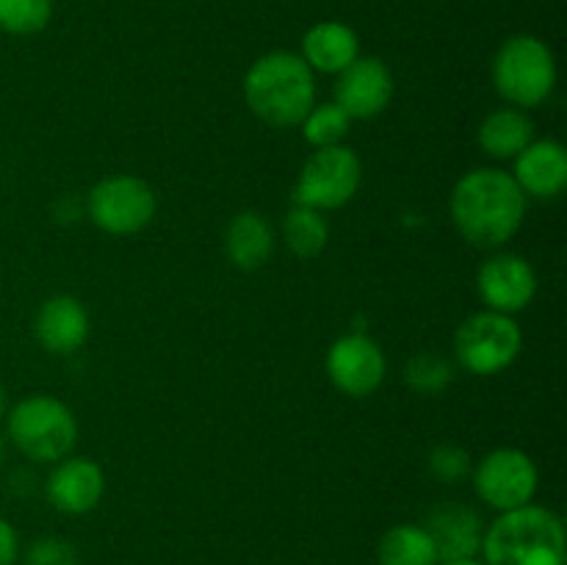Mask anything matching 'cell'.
Here are the masks:
<instances>
[{"mask_svg": "<svg viewBox=\"0 0 567 565\" xmlns=\"http://www.w3.org/2000/svg\"><path fill=\"white\" fill-rule=\"evenodd\" d=\"M249 111L271 127H297L316 105V78L291 50H271L244 78Z\"/></svg>", "mask_w": 567, "mask_h": 565, "instance_id": "cell-2", "label": "cell"}, {"mask_svg": "<svg viewBox=\"0 0 567 565\" xmlns=\"http://www.w3.org/2000/svg\"><path fill=\"white\" fill-rule=\"evenodd\" d=\"M535 142V125L524 109H498L480 125V144L491 158L509 161Z\"/></svg>", "mask_w": 567, "mask_h": 565, "instance_id": "cell-19", "label": "cell"}, {"mask_svg": "<svg viewBox=\"0 0 567 565\" xmlns=\"http://www.w3.org/2000/svg\"><path fill=\"white\" fill-rule=\"evenodd\" d=\"M385 352L374 338L363 332L338 338L327 352V377L338 391L352 399L371 397L385 380Z\"/></svg>", "mask_w": 567, "mask_h": 565, "instance_id": "cell-10", "label": "cell"}, {"mask_svg": "<svg viewBox=\"0 0 567 565\" xmlns=\"http://www.w3.org/2000/svg\"><path fill=\"white\" fill-rule=\"evenodd\" d=\"M485 565H565V526L540 504L507 510L482 535Z\"/></svg>", "mask_w": 567, "mask_h": 565, "instance_id": "cell-3", "label": "cell"}, {"mask_svg": "<svg viewBox=\"0 0 567 565\" xmlns=\"http://www.w3.org/2000/svg\"><path fill=\"white\" fill-rule=\"evenodd\" d=\"M81 557H78L75 546L61 537H39L28 546L25 552V565H78Z\"/></svg>", "mask_w": 567, "mask_h": 565, "instance_id": "cell-26", "label": "cell"}, {"mask_svg": "<svg viewBox=\"0 0 567 565\" xmlns=\"http://www.w3.org/2000/svg\"><path fill=\"white\" fill-rule=\"evenodd\" d=\"M424 530L430 532L435 543L437 563H452V559H471L482 552V535L485 526L476 510L465 504L446 502L426 515Z\"/></svg>", "mask_w": 567, "mask_h": 565, "instance_id": "cell-14", "label": "cell"}, {"mask_svg": "<svg viewBox=\"0 0 567 565\" xmlns=\"http://www.w3.org/2000/svg\"><path fill=\"white\" fill-rule=\"evenodd\" d=\"M37 341L53 355H72L89 338V314L75 297H50L33 321Z\"/></svg>", "mask_w": 567, "mask_h": 565, "instance_id": "cell-16", "label": "cell"}, {"mask_svg": "<svg viewBox=\"0 0 567 565\" xmlns=\"http://www.w3.org/2000/svg\"><path fill=\"white\" fill-rule=\"evenodd\" d=\"M430 474L446 485H457L471 474V454L465 449L452 446V443H443V446L432 449Z\"/></svg>", "mask_w": 567, "mask_h": 565, "instance_id": "cell-25", "label": "cell"}, {"mask_svg": "<svg viewBox=\"0 0 567 565\" xmlns=\"http://www.w3.org/2000/svg\"><path fill=\"white\" fill-rule=\"evenodd\" d=\"M404 380L413 391L432 397V393H441L452 386L454 380V366L449 363L441 355H415L408 360V369H404Z\"/></svg>", "mask_w": 567, "mask_h": 565, "instance_id": "cell-24", "label": "cell"}, {"mask_svg": "<svg viewBox=\"0 0 567 565\" xmlns=\"http://www.w3.org/2000/svg\"><path fill=\"white\" fill-rule=\"evenodd\" d=\"M105 493V474L94 460L64 458L48 476V502L59 513L86 515Z\"/></svg>", "mask_w": 567, "mask_h": 565, "instance_id": "cell-13", "label": "cell"}, {"mask_svg": "<svg viewBox=\"0 0 567 565\" xmlns=\"http://www.w3.org/2000/svg\"><path fill=\"white\" fill-rule=\"evenodd\" d=\"M476 288H480V297L487 310L513 316L535 299L537 275L526 258L502 253L482 264L480 275H476Z\"/></svg>", "mask_w": 567, "mask_h": 565, "instance_id": "cell-12", "label": "cell"}, {"mask_svg": "<svg viewBox=\"0 0 567 565\" xmlns=\"http://www.w3.org/2000/svg\"><path fill=\"white\" fill-rule=\"evenodd\" d=\"M380 565H437L435 543L424 526L399 524L380 541Z\"/></svg>", "mask_w": 567, "mask_h": 565, "instance_id": "cell-20", "label": "cell"}, {"mask_svg": "<svg viewBox=\"0 0 567 565\" xmlns=\"http://www.w3.org/2000/svg\"><path fill=\"white\" fill-rule=\"evenodd\" d=\"M305 64L313 72H324V75H338L347 70L354 59L360 55V39L352 25L338 20L316 22L302 39Z\"/></svg>", "mask_w": 567, "mask_h": 565, "instance_id": "cell-17", "label": "cell"}, {"mask_svg": "<svg viewBox=\"0 0 567 565\" xmlns=\"http://www.w3.org/2000/svg\"><path fill=\"white\" fill-rule=\"evenodd\" d=\"M474 487L487 507L507 510L532 504L537 493V465L520 449H493L474 469Z\"/></svg>", "mask_w": 567, "mask_h": 565, "instance_id": "cell-9", "label": "cell"}, {"mask_svg": "<svg viewBox=\"0 0 567 565\" xmlns=\"http://www.w3.org/2000/svg\"><path fill=\"white\" fill-rule=\"evenodd\" d=\"M6 435L28 460L59 463L75 449L78 421L61 399L37 393L6 410Z\"/></svg>", "mask_w": 567, "mask_h": 565, "instance_id": "cell-4", "label": "cell"}, {"mask_svg": "<svg viewBox=\"0 0 567 565\" xmlns=\"http://www.w3.org/2000/svg\"><path fill=\"white\" fill-rule=\"evenodd\" d=\"M20 557V537L6 518H0V565H14Z\"/></svg>", "mask_w": 567, "mask_h": 565, "instance_id": "cell-27", "label": "cell"}, {"mask_svg": "<svg viewBox=\"0 0 567 565\" xmlns=\"http://www.w3.org/2000/svg\"><path fill=\"white\" fill-rule=\"evenodd\" d=\"M225 253L238 269H260L275 253V227L258 210H244L233 216L225 230Z\"/></svg>", "mask_w": 567, "mask_h": 565, "instance_id": "cell-18", "label": "cell"}, {"mask_svg": "<svg viewBox=\"0 0 567 565\" xmlns=\"http://www.w3.org/2000/svg\"><path fill=\"white\" fill-rule=\"evenodd\" d=\"M299 125H302L305 142H308L310 147L321 150V147H336V144H341L343 138H347L352 120L343 114L341 105L316 103Z\"/></svg>", "mask_w": 567, "mask_h": 565, "instance_id": "cell-22", "label": "cell"}, {"mask_svg": "<svg viewBox=\"0 0 567 565\" xmlns=\"http://www.w3.org/2000/svg\"><path fill=\"white\" fill-rule=\"evenodd\" d=\"M3 454H6V443H3V438H0V460H3Z\"/></svg>", "mask_w": 567, "mask_h": 565, "instance_id": "cell-30", "label": "cell"}, {"mask_svg": "<svg viewBox=\"0 0 567 565\" xmlns=\"http://www.w3.org/2000/svg\"><path fill=\"white\" fill-rule=\"evenodd\" d=\"M89 219L111 236H136L153 222L155 192L147 181L133 175H111L94 183L86 199Z\"/></svg>", "mask_w": 567, "mask_h": 565, "instance_id": "cell-8", "label": "cell"}, {"mask_svg": "<svg viewBox=\"0 0 567 565\" xmlns=\"http://www.w3.org/2000/svg\"><path fill=\"white\" fill-rule=\"evenodd\" d=\"M393 97V75L385 61L374 55H358L343 72H338L336 100L349 120H371L382 114Z\"/></svg>", "mask_w": 567, "mask_h": 565, "instance_id": "cell-11", "label": "cell"}, {"mask_svg": "<svg viewBox=\"0 0 567 565\" xmlns=\"http://www.w3.org/2000/svg\"><path fill=\"white\" fill-rule=\"evenodd\" d=\"M441 565H485V563L476 557H471V559H452V563H441Z\"/></svg>", "mask_w": 567, "mask_h": 565, "instance_id": "cell-28", "label": "cell"}, {"mask_svg": "<svg viewBox=\"0 0 567 565\" xmlns=\"http://www.w3.org/2000/svg\"><path fill=\"white\" fill-rule=\"evenodd\" d=\"M6 410H9V399H6V388L0 386V419L6 415Z\"/></svg>", "mask_w": 567, "mask_h": 565, "instance_id": "cell-29", "label": "cell"}, {"mask_svg": "<svg viewBox=\"0 0 567 565\" xmlns=\"http://www.w3.org/2000/svg\"><path fill=\"white\" fill-rule=\"evenodd\" d=\"M282 238L297 258H316L330 242V225L324 214L308 205H293L282 222Z\"/></svg>", "mask_w": 567, "mask_h": 565, "instance_id": "cell-21", "label": "cell"}, {"mask_svg": "<svg viewBox=\"0 0 567 565\" xmlns=\"http://www.w3.org/2000/svg\"><path fill=\"white\" fill-rule=\"evenodd\" d=\"M360 181H363V164L354 150H349L347 144L321 147L302 164L293 199L297 205H308L324 214V210L343 208L358 194Z\"/></svg>", "mask_w": 567, "mask_h": 565, "instance_id": "cell-7", "label": "cell"}, {"mask_svg": "<svg viewBox=\"0 0 567 565\" xmlns=\"http://www.w3.org/2000/svg\"><path fill=\"white\" fill-rule=\"evenodd\" d=\"M509 175L526 197H559L567 186V150L554 138L529 142L515 155V170Z\"/></svg>", "mask_w": 567, "mask_h": 565, "instance_id": "cell-15", "label": "cell"}, {"mask_svg": "<svg viewBox=\"0 0 567 565\" xmlns=\"http://www.w3.org/2000/svg\"><path fill=\"white\" fill-rule=\"evenodd\" d=\"M53 17V0H0V31L11 37H33Z\"/></svg>", "mask_w": 567, "mask_h": 565, "instance_id": "cell-23", "label": "cell"}, {"mask_svg": "<svg viewBox=\"0 0 567 565\" xmlns=\"http://www.w3.org/2000/svg\"><path fill=\"white\" fill-rule=\"evenodd\" d=\"M454 349L465 371L476 377H493L518 360L524 349V332L513 316L480 310L457 327Z\"/></svg>", "mask_w": 567, "mask_h": 565, "instance_id": "cell-6", "label": "cell"}, {"mask_svg": "<svg viewBox=\"0 0 567 565\" xmlns=\"http://www.w3.org/2000/svg\"><path fill=\"white\" fill-rule=\"evenodd\" d=\"M493 86L515 109H535L557 86V59L543 39L532 33L509 37L493 59Z\"/></svg>", "mask_w": 567, "mask_h": 565, "instance_id": "cell-5", "label": "cell"}, {"mask_svg": "<svg viewBox=\"0 0 567 565\" xmlns=\"http://www.w3.org/2000/svg\"><path fill=\"white\" fill-rule=\"evenodd\" d=\"M449 210L465 242L485 249L502 247L524 225L526 194L509 172L480 166L460 177Z\"/></svg>", "mask_w": 567, "mask_h": 565, "instance_id": "cell-1", "label": "cell"}]
</instances>
